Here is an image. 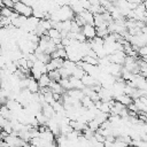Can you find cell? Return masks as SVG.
<instances>
[{"instance_id":"cell-1","label":"cell","mask_w":147,"mask_h":147,"mask_svg":"<svg viewBox=\"0 0 147 147\" xmlns=\"http://www.w3.org/2000/svg\"><path fill=\"white\" fill-rule=\"evenodd\" d=\"M14 10H15L17 14L23 15V16H26V17H30V16H32V14H33V8H32L31 6L25 5V3L22 2L21 0L17 1V2H15V5H14Z\"/></svg>"},{"instance_id":"cell-2","label":"cell","mask_w":147,"mask_h":147,"mask_svg":"<svg viewBox=\"0 0 147 147\" xmlns=\"http://www.w3.org/2000/svg\"><path fill=\"white\" fill-rule=\"evenodd\" d=\"M82 32L84 33V36L88 39H93L96 37V26L95 25H92V24H85L82 26Z\"/></svg>"},{"instance_id":"cell-3","label":"cell","mask_w":147,"mask_h":147,"mask_svg":"<svg viewBox=\"0 0 147 147\" xmlns=\"http://www.w3.org/2000/svg\"><path fill=\"white\" fill-rule=\"evenodd\" d=\"M108 56H109V59H110L111 62L118 63V64H124L125 59H126V53L124 51H116L115 53L109 54Z\"/></svg>"},{"instance_id":"cell-4","label":"cell","mask_w":147,"mask_h":147,"mask_svg":"<svg viewBox=\"0 0 147 147\" xmlns=\"http://www.w3.org/2000/svg\"><path fill=\"white\" fill-rule=\"evenodd\" d=\"M49 88H51V91L52 92H54V93H60V94H63L67 90H64V87L60 84V82H55V80H51V83H49Z\"/></svg>"},{"instance_id":"cell-5","label":"cell","mask_w":147,"mask_h":147,"mask_svg":"<svg viewBox=\"0 0 147 147\" xmlns=\"http://www.w3.org/2000/svg\"><path fill=\"white\" fill-rule=\"evenodd\" d=\"M79 15L85 20V22H86L87 24H92V25H94V14H93L92 11H90L88 9H85V10L82 11Z\"/></svg>"},{"instance_id":"cell-6","label":"cell","mask_w":147,"mask_h":147,"mask_svg":"<svg viewBox=\"0 0 147 147\" xmlns=\"http://www.w3.org/2000/svg\"><path fill=\"white\" fill-rule=\"evenodd\" d=\"M114 99H116L117 101L122 102V103H123V105H125V106H129L130 103H132V102H133V99H132V96H131V95H129V94H125V93H123V94H119V95L115 96Z\"/></svg>"},{"instance_id":"cell-7","label":"cell","mask_w":147,"mask_h":147,"mask_svg":"<svg viewBox=\"0 0 147 147\" xmlns=\"http://www.w3.org/2000/svg\"><path fill=\"white\" fill-rule=\"evenodd\" d=\"M67 93H68L69 95L74 96L75 99L80 100V101H82V99L85 96V94H84L83 90H79V88H71V90H68V91H67Z\"/></svg>"},{"instance_id":"cell-8","label":"cell","mask_w":147,"mask_h":147,"mask_svg":"<svg viewBox=\"0 0 147 147\" xmlns=\"http://www.w3.org/2000/svg\"><path fill=\"white\" fill-rule=\"evenodd\" d=\"M69 79H70V83H71L72 88H79V90H83V88L85 87V85H84V83H83L82 79L76 78V77H74V76H70Z\"/></svg>"},{"instance_id":"cell-9","label":"cell","mask_w":147,"mask_h":147,"mask_svg":"<svg viewBox=\"0 0 147 147\" xmlns=\"http://www.w3.org/2000/svg\"><path fill=\"white\" fill-rule=\"evenodd\" d=\"M28 88L32 92V93H36V92H39L40 90V86H39V83L37 79H34L32 76L30 78V82H29V85H28Z\"/></svg>"},{"instance_id":"cell-10","label":"cell","mask_w":147,"mask_h":147,"mask_svg":"<svg viewBox=\"0 0 147 147\" xmlns=\"http://www.w3.org/2000/svg\"><path fill=\"white\" fill-rule=\"evenodd\" d=\"M38 83H39V86L40 87H46L49 85L51 83V78L48 76V74H42V76L38 79Z\"/></svg>"},{"instance_id":"cell-11","label":"cell","mask_w":147,"mask_h":147,"mask_svg":"<svg viewBox=\"0 0 147 147\" xmlns=\"http://www.w3.org/2000/svg\"><path fill=\"white\" fill-rule=\"evenodd\" d=\"M48 76H49L51 80H55V82H60V79L62 78V76H61V74H60V70H59V69H55V70L48 71Z\"/></svg>"},{"instance_id":"cell-12","label":"cell","mask_w":147,"mask_h":147,"mask_svg":"<svg viewBox=\"0 0 147 147\" xmlns=\"http://www.w3.org/2000/svg\"><path fill=\"white\" fill-rule=\"evenodd\" d=\"M86 74V71L82 68V67H76L75 69H74V72H72V75L71 76H74V77H76V78H79V79H82L83 77H84V75Z\"/></svg>"},{"instance_id":"cell-13","label":"cell","mask_w":147,"mask_h":147,"mask_svg":"<svg viewBox=\"0 0 147 147\" xmlns=\"http://www.w3.org/2000/svg\"><path fill=\"white\" fill-rule=\"evenodd\" d=\"M48 36L52 38V39H56V38H62L61 36V31L57 30L56 28H52L48 30Z\"/></svg>"},{"instance_id":"cell-14","label":"cell","mask_w":147,"mask_h":147,"mask_svg":"<svg viewBox=\"0 0 147 147\" xmlns=\"http://www.w3.org/2000/svg\"><path fill=\"white\" fill-rule=\"evenodd\" d=\"M14 13H15L14 8H8V7H1V16H6V17H11Z\"/></svg>"},{"instance_id":"cell-15","label":"cell","mask_w":147,"mask_h":147,"mask_svg":"<svg viewBox=\"0 0 147 147\" xmlns=\"http://www.w3.org/2000/svg\"><path fill=\"white\" fill-rule=\"evenodd\" d=\"M71 8H72V10L75 11V14H80L82 11H84L85 9H84V7L82 6V3L79 2V1H77V2H75L74 5H71L70 6Z\"/></svg>"},{"instance_id":"cell-16","label":"cell","mask_w":147,"mask_h":147,"mask_svg":"<svg viewBox=\"0 0 147 147\" xmlns=\"http://www.w3.org/2000/svg\"><path fill=\"white\" fill-rule=\"evenodd\" d=\"M83 60L87 63H91V64H95V65H99V57H93V56H90V55H85L83 57Z\"/></svg>"},{"instance_id":"cell-17","label":"cell","mask_w":147,"mask_h":147,"mask_svg":"<svg viewBox=\"0 0 147 147\" xmlns=\"http://www.w3.org/2000/svg\"><path fill=\"white\" fill-rule=\"evenodd\" d=\"M60 84L64 87V90H71L72 88V86H71V83H70V79H69V77L68 78H61L60 79Z\"/></svg>"},{"instance_id":"cell-18","label":"cell","mask_w":147,"mask_h":147,"mask_svg":"<svg viewBox=\"0 0 147 147\" xmlns=\"http://www.w3.org/2000/svg\"><path fill=\"white\" fill-rule=\"evenodd\" d=\"M31 76L34 78V79H39L41 76H42V72H41V70L40 69H38V68H31Z\"/></svg>"},{"instance_id":"cell-19","label":"cell","mask_w":147,"mask_h":147,"mask_svg":"<svg viewBox=\"0 0 147 147\" xmlns=\"http://www.w3.org/2000/svg\"><path fill=\"white\" fill-rule=\"evenodd\" d=\"M87 125H88V127L92 130V131H98V129L100 127V123L96 121V119H92V121H90L88 123H87Z\"/></svg>"},{"instance_id":"cell-20","label":"cell","mask_w":147,"mask_h":147,"mask_svg":"<svg viewBox=\"0 0 147 147\" xmlns=\"http://www.w3.org/2000/svg\"><path fill=\"white\" fill-rule=\"evenodd\" d=\"M14 0H1V7H8V8H14Z\"/></svg>"},{"instance_id":"cell-21","label":"cell","mask_w":147,"mask_h":147,"mask_svg":"<svg viewBox=\"0 0 147 147\" xmlns=\"http://www.w3.org/2000/svg\"><path fill=\"white\" fill-rule=\"evenodd\" d=\"M79 2H80L82 6L84 7V9H90V7L92 6L90 0H79Z\"/></svg>"},{"instance_id":"cell-22","label":"cell","mask_w":147,"mask_h":147,"mask_svg":"<svg viewBox=\"0 0 147 147\" xmlns=\"http://www.w3.org/2000/svg\"><path fill=\"white\" fill-rule=\"evenodd\" d=\"M142 3L145 5V7H146V9H147V0H144V1H142Z\"/></svg>"}]
</instances>
